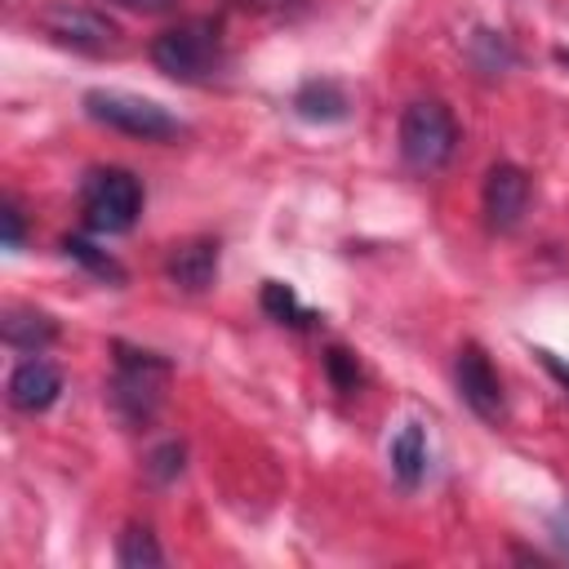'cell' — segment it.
<instances>
[{
  "label": "cell",
  "instance_id": "obj_7",
  "mask_svg": "<svg viewBox=\"0 0 569 569\" xmlns=\"http://www.w3.org/2000/svg\"><path fill=\"white\" fill-rule=\"evenodd\" d=\"M453 382H458L462 405H467L476 418H485V422H498V418H502V382H498L489 356H485L476 342H467V347L458 351V360H453Z\"/></svg>",
  "mask_w": 569,
  "mask_h": 569
},
{
  "label": "cell",
  "instance_id": "obj_5",
  "mask_svg": "<svg viewBox=\"0 0 569 569\" xmlns=\"http://www.w3.org/2000/svg\"><path fill=\"white\" fill-rule=\"evenodd\" d=\"M80 213L84 227L98 236H120L142 213V187L129 169H93L80 187Z\"/></svg>",
  "mask_w": 569,
  "mask_h": 569
},
{
  "label": "cell",
  "instance_id": "obj_3",
  "mask_svg": "<svg viewBox=\"0 0 569 569\" xmlns=\"http://www.w3.org/2000/svg\"><path fill=\"white\" fill-rule=\"evenodd\" d=\"M84 111H89V120H98V124H107L116 133L142 138V142H164V138L182 133L178 116H169L160 102H151L142 93H124V89H89L84 93Z\"/></svg>",
  "mask_w": 569,
  "mask_h": 569
},
{
  "label": "cell",
  "instance_id": "obj_8",
  "mask_svg": "<svg viewBox=\"0 0 569 569\" xmlns=\"http://www.w3.org/2000/svg\"><path fill=\"white\" fill-rule=\"evenodd\" d=\"M485 218L493 231H511L529 204V173L520 164H507L498 160L489 173H485Z\"/></svg>",
  "mask_w": 569,
  "mask_h": 569
},
{
  "label": "cell",
  "instance_id": "obj_15",
  "mask_svg": "<svg viewBox=\"0 0 569 569\" xmlns=\"http://www.w3.org/2000/svg\"><path fill=\"white\" fill-rule=\"evenodd\" d=\"M116 560H120L124 569H142V565H160L164 556H160V547H156L151 529L129 525V529L120 533V542H116Z\"/></svg>",
  "mask_w": 569,
  "mask_h": 569
},
{
  "label": "cell",
  "instance_id": "obj_10",
  "mask_svg": "<svg viewBox=\"0 0 569 569\" xmlns=\"http://www.w3.org/2000/svg\"><path fill=\"white\" fill-rule=\"evenodd\" d=\"M169 280L187 293H200L213 284L218 276V240H187V244H173L169 262H164Z\"/></svg>",
  "mask_w": 569,
  "mask_h": 569
},
{
  "label": "cell",
  "instance_id": "obj_22",
  "mask_svg": "<svg viewBox=\"0 0 569 569\" xmlns=\"http://www.w3.org/2000/svg\"><path fill=\"white\" fill-rule=\"evenodd\" d=\"M236 4H253V9H276V4H289V0H236Z\"/></svg>",
  "mask_w": 569,
  "mask_h": 569
},
{
  "label": "cell",
  "instance_id": "obj_9",
  "mask_svg": "<svg viewBox=\"0 0 569 569\" xmlns=\"http://www.w3.org/2000/svg\"><path fill=\"white\" fill-rule=\"evenodd\" d=\"M58 391H62V373H58V365H49V360H40V356L22 360V365L9 373V405L22 409V413L49 409V405L58 400Z\"/></svg>",
  "mask_w": 569,
  "mask_h": 569
},
{
  "label": "cell",
  "instance_id": "obj_6",
  "mask_svg": "<svg viewBox=\"0 0 569 569\" xmlns=\"http://www.w3.org/2000/svg\"><path fill=\"white\" fill-rule=\"evenodd\" d=\"M169 382V360L151 356V351H133V347H116V382H111V400L120 409L124 422H147L160 409Z\"/></svg>",
  "mask_w": 569,
  "mask_h": 569
},
{
  "label": "cell",
  "instance_id": "obj_1",
  "mask_svg": "<svg viewBox=\"0 0 569 569\" xmlns=\"http://www.w3.org/2000/svg\"><path fill=\"white\" fill-rule=\"evenodd\" d=\"M151 62L178 84H204L227 67L222 27L213 18H187L151 40Z\"/></svg>",
  "mask_w": 569,
  "mask_h": 569
},
{
  "label": "cell",
  "instance_id": "obj_16",
  "mask_svg": "<svg viewBox=\"0 0 569 569\" xmlns=\"http://www.w3.org/2000/svg\"><path fill=\"white\" fill-rule=\"evenodd\" d=\"M262 311L271 320H280V325H307L311 320V311L298 302V293L289 284H280V280H267L262 284Z\"/></svg>",
  "mask_w": 569,
  "mask_h": 569
},
{
  "label": "cell",
  "instance_id": "obj_18",
  "mask_svg": "<svg viewBox=\"0 0 569 569\" xmlns=\"http://www.w3.org/2000/svg\"><path fill=\"white\" fill-rule=\"evenodd\" d=\"M147 471H151L156 480H173V476L182 471V445H178V440H169V445H160V449L151 453V462H147Z\"/></svg>",
  "mask_w": 569,
  "mask_h": 569
},
{
  "label": "cell",
  "instance_id": "obj_13",
  "mask_svg": "<svg viewBox=\"0 0 569 569\" xmlns=\"http://www.w3.org/2000/svg\"><path fill=\"white\" fill-rule=\"evenodd\" d=\"M53 320L44 311H9L4 316V342L27 351V356H40L49 342H53Z\"/></svg>",
  "mask_w": 569,
  "mask_h": 569
},
{
  "label": "cell",
  "instance_id": "obj_21",
  "mask_svg": "<svg viewBox=\"0 0 569 569\" xmlns=\"http://www.w3.org/2000/svg\"><path fill=\"white\" fill-rule=\"evenodd\" d=\"M116 4H129V9H142V13H164V9H173V0H116Z\"/></svg>",
  "mask_w": 569,
  "mask_h": 569
},
{
  "label": "cell",
  "instance_id": "obj_4",
  "mask_svg": "<svg viewBox=\"0 0 569 569\" xmlns=\"http://www.w3.org/2000/svg\"><path fill=\"white\" fill-rule=\"evenodd\" d=\"M36 22H40V31H44L49 40H58L62 49H76V53L102 58V53H116V49L124 44L120 22L107 18V13L93 9V4H80V0H49V4L36 13Z\"/></svg>",
  "mask_w": 569,
  "mask_h": 569
},
{
  "label": "cell",
  "instance_id": "obj_20",
  "mask_svg": "<svg viewBox=\"0 0 569 569\" xmlns=\"http://www.w3.org/2000/svg\"><path fill=\"white\" fill-rule=\"evenodd\" d=\"M542 365H547V373H551V378H556V382L569 391V365H565L560 356H551V351H542Z\"/></svg>",
  "mask_w": 569,
  "mask_h": 569
},
{
  "label": "cell",
  "instance_id": "obj_19",
  "mask_svg": "<svg viewBox=\"0 0 569 569\" xmlns=\"http://www.w3.org/2000/svg\"><path fill=\"white\" fill-rule=\"evenodd\" d=\"M0 222H4V249H18V244H22V209H18L13 200H4Z\"/></svg>",
  "mask_w": 569,
  "mask_h": 569
},
{
  "label": "cell",
  "instance_id": "obj_14",
  "mask_svg": "<svg viewBox=\"0 0 569 569\" xmlns=\"http://www.w3.org/2000/svg\"><path fill=\"white\" fill-rule=\"evenodd\" d=\"M62 253H67L71 262H80L84 271H93L102 284H107V280H111V284H120V280H124V267H120L107 249H98V244H89V240H80V236L62 240Z\"/></svg>",
  "mask_w": 569,
  "mask_h": 569
},
{
  "label": "cell",
  "instance_id": "obj_12",
  "mask_svg": "<svg viewBox=\"0 0 569 569\" xmlns=\"http://www.w3.org/2000/svg\"><path fill=\"white\" fill-rule=\"evenodd\" d=\"M391 471H396V480L405 489H413L422 480V471H427V436H422L418 422H405L396 431V440H391Z\"/></svg>",
  "mask_w": 569,
  "mask_h": 569
},
{
  "label": "cell",
  "instance_id": "obj_2",
  "mask_svg": "<svg viewBox=\"0 0 569 569\" xmlns=\"http://www.w3.org/2000/svg\"><path fill=\"white\" fill-rule=\"evenodd\" d=\"M458 151V120L445 102L436 98H418L405 107L400 116V156L409 169L418 173H436L449 164V156Z\"/></svg>",
  "mask_w": 569,
  "mask_h": 569
},
{
  "label": "cell",
  "instance_id": "obj_11",
  "mask_svg": "<svg viewBox=\"0 0 569 569\" xmlns=\"http://www.w3.org/2000/svg\"><path fill=\"white\" fill-rule=\"evenodd\" d=\"M293 111L311 124H333L347 116V93L333 84V80H307L298 93H293Z\"/></svg>",
  "mask_w": 569,
  "mask_h": 569
},
{
  "label": "cell",
  "instance_id": "obj_17",
  "mask_svg": "<svg viewBox=\"0 0 569 569\" xmlns=\"http://www.w3.org/2000/svg\"><path fill=\"white\" fill-rule=\"evenodd\" d=\"M325 369H329V378H333V387L338 391H356L360 387V365H356V356L351 351H329L325 356Z\"/></svg>",
  "mask_w": 569,
  "mask_h": 569
}]
</instances>
